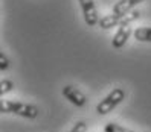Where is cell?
I'll return each instance as SVG.
<instances>
[{"label": "cell", "instance_id": "cell-1", "mask_svg": "<svg viewBox=\"0 0 151 132\" xmlns=\"http://www.w3.org/2000/svg\"><path fill=\"white\" fill-rule=\"evenodd\" d=\"M140 17V11H130L127 14H109L105 17H101L99 28L104 31H109L111 28H121V26H128L133 21H136Z\"/></svg>", "mask_w": 151, "mask_h": 132}, {"label": "cell", "instance_id": "cell-2", "mask_svg": "<svg viewBox=\"0 0 151 132\" xmlns=\"http://www.w3.org/2000/svg\"><path fill=\"white\" fill-rule=\"evenodd\" d=\"M2 112L3 114H15L26 119H37L40 109L35 105L23 103V102H14V100H2Z\"/></svg>", "mask_w": 151, "mask_h": 132}, {"label": "cell", "instance_id": "cell-3", "mask_svg": "<svg viewBox=\"0 0 151 132\" xmlns=\"http://www.w3.org/2000/svg\"><path fill=\"white\" fill-rule=\"evenodd\" d=\"M124 99H125V91H124L122 88H113V90L96 105V112L99 114V116H105V114H109L110 111H113L119 103H122Z\"/></svg>", "mask_w": 151, "mask_h": 132}, {"label": "cell", "instance_id": "cell-4", "mask_svg": "<svg viewBox=\"0 0 151 132\" xmlns=\"http://www.w3.org/2000/svg\"><path fill=\"white\" fill-rule=\"evenodd\" d=\"M79 6H81V11H83V17H84V21L87 26H96L99 24V15H98V9L95 6L93 0H78Z\"/></svg>", "mask_w": 151, "mask_h": 132}, {"label": "cell", "instance_id": "cell-5", "mask_svg": "<svg viewBox=\"0 0 151 132\" xmlns=\"http://www.w3.org/2000/svg\"><path fill=\"white\" fill-rule=\"evenodd\" d=\"M63 96L64 97L72 103V105H75V106H78V108H83L84 105L87 103V97H86V94L83 93V91H79L76 87H73V85H66V87H63Z\"/></svg>", "mask_w": 151, "mask_h": 132}, {"label": "cell", "instance_id": "cell-6", "mask_svg": "<svg viewBox=\"0 0 151 132\" xmlns=\"http://www.w3.org/2000/svg\"><path fill=\"white\" fill-rule=\"evenodd\" d=\"M131 33H133V31H131V26H130V24H128V26H121V28L118 29V32L114 33L113 40H111L113 49H116V50L122 49L124 46H125V43L128 41V38H130Z\"/></svg>", "mask_w": 151, "mask_h": 132}, {"label": "cell", "instance_id": "cell-7", "mask_svg": "<svg viewBox=\"0 0 151 132\" xmlns=\"http://www.w3.org/2000/svg\"><path fill=\"white\" fill-rule=\"evenodd\" d=\"M145 2V0H119L118 3L113 5V14H127L130 11H133V8H136V5Z\"/></svg>", "mask_w": 151, "mask_h": 132}, {"label": "cell", "instance_id": "cell-8", "mask_svg": "<svg viewBox=\"0 0 151 132\" xmlns=\"http://www.w3.org/2000/svg\"><path fill=\"white\" fill-rule=\"evenodd\" d=\"M133 35L140 43H151V28H137Z\"/></svg>", "mask_w": 151, "mask_h": 132}, {"label": "cell", "instance_id": "cell-9", "mask_svg": "<svg viewBox=\"0 0 151 132\" xmlns=\"http://www.w3.org/2000/svg\"><path fill=\"white\" fill-rule=\"evenodd\" d=\"M12 90H14V82L9 81V79H2V82H0V96H6Z\"/></svg>", "mask_w": 151, "mask_h": 132}, {"label": "cell", "instance_id": "cell-10", "mask_svg": "<svg viewBox=\"0 0 151 132\" xmlns=\"http://www.w3.org/2000/svg\"><path fill=\"white\" fill-rule=\"evenodd\" d=\"M104 132H134V131H130L127 128L118 125V123H107L104 128Z\"/></svg>", "mask_w": 151, "mask_h": 132}, {"label": "cell", "instance_id": "cell-11", "mask_svg": "<svg viewBox=\"0 0 151 132\" xmlns=\"http://www.w3.org/2000/svg\"><path fill=\"white\" fill-rule=\"evenodd\" d=\"M9 58L6 56V53H3V52H0V70L2 72H5V70L9 68Z\"/></svg>", "mask_w": 151, "mask_h": 132}, {"label": "cell", "instance_id": "cell-12", "mask_svg": "<svg viewBox=\"0 0 151 132\" xmlns=\"http://www.w3.org/2000/svg\"><path fill=\"white\" fill-rule=\"evenodd\" d=\"M87 131V123L83 121V120H79L75 123V126L70 129V132H86Z\"/></svg>", "mask_w": 151, "mask_h": 132}]
</instances>
